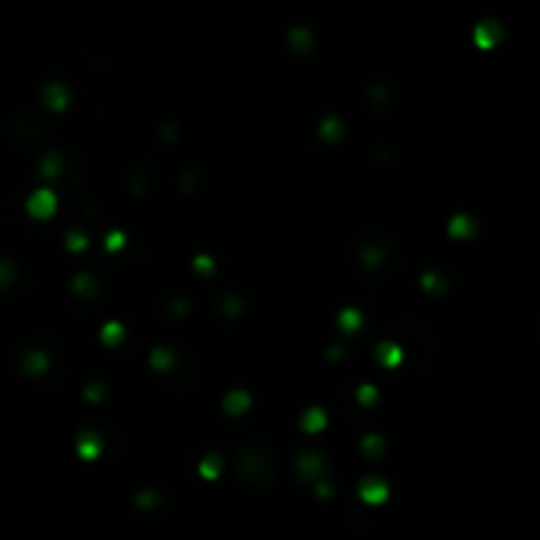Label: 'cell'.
I'll use <instances>...</instances> for the list:
<instances>
[{"mask_svg":"<svg viewBox=\"0 0 540 540\" xmlns=\"http://www.w3.org/2000/svg\"><path fill=\"white\" fill-rule=\"evenodd\" d=\"M343 356H346V350L340 348V346H332V348L327 350V359L335 361V364H337V361H343Z\"/></svg>","mask_w":540,"mask_h":540,"instance_id":"e575fe53","label":"cell"},{"mask_svg":"<svg viewBox=\"0 0 540 540\" xmlns=\"http://www.w3.org/2000/svg\"><path fill=\"white\" fill-rule=\"evenodd\" d=\"M192 266H195V272L198 275H203V277H211L214 275V259L208 256V253H201V256H195V261H192Z\"/></svg>","mask_w":540,"mask_h":540,"instance_id":"83f0119b","label":"cell"},{"mask_svg":"<svg viewBox=\"0 0 540 540\" xmlns=\"http://www.w3.org/2000/svg\"><path fill=\"white\" fill-rule=\"evenodd\" d=\"M216 306H219V311L224 314L227 319H238V316L242 314V309H245L242 298H240V295H235V293H227V295H222Z\"/></svg>","mask_w":540,"mask_h":540,"instance_id":"4fadbf2b","label":"cell"},{"mask_svg":"<svg viewBox=\"0 0 540 540\" xmlns=\"http://www.w3.org/2000/svg\"><path fill=\"white\" fill-rule=\"evenodd\" d=\"M374 356H377V361H380L383 367H387V369H393V367H398V364L403 361V353H401V348H398L393 340H383V343L374 348Z\"/></svg>","mask_w":540,"mask_h":540,"instance_id":"9c48e42d","label":"cell"},{"mask_svg":"<svg viewBox=\"0 0 540 540\" xmlns=\"http://www.w3.org/2000/svg\"><path fill=\"white\" fill-rule=\"evenodd\" d=\"M198 169H185L182 171V177H180V187L185 192H192V190H198Z\"/></svg>","mask_w":540,"mask_h":540,"instance_id":"f546056e","label":"cell"},{"mask_svg":"<svg viewBox=\"0 0 540 540\" xmlns=\"http://www.w3.org/2000/svg\"><path fill=\"white\" fill-rule=\"evenodd\" d=\"M77 454L84 458V461H90V458H95L100 454V435L98 432H79V438H77Z\"/></svg>","mask_w":540,"mask_h":540,"instance_id":"30bf717a","label":"cell"},{"mask_svg":"<svg viewBox=\"0 0 540 540\" xmlns=\"http://www.w3.org/2000/svg\"><path fill=\"white\" fill-rule=\"evenodd\" d=\"M187 314H190V306H187V300L185 298L169 300V316H171V319H185Z\"/></svg>","mask_w":540,"mask_h":540,"instance_id":"f1b7e54d","label":"cell"},{"mask_svg":"<svg viewBox=\"0 0 540 540\" xmlns=\"http://www.w3.org/2000/svg\"><path fill=\"white\" fill-rule=\"evenodd\" d=\"M177 134H180V124H164L161 130H158V137L164 140V143H174L177 140Z\"/></svg>","mask_w":540,"mask_h":540,"instance_id":"d6a6232c","label":"cell"},{"mask_svg":"<svg viewBox=\"0 0 540 540\" xmlns=\"http://www.w3.org/2000/svg\"><path fill=\"white\" fill-rule=\"evenodd\" d=\"M387 493H390V488H387L383 480H377V477H367V480L359 485V495L372 506L383 504L385 498H387Z\"/></svg>","mask_w":540,"mask_h":540,"instance_id":"8992f818","label":"cell"},{"mask_svg":"<svg viewBox=\"0 0 540 540\" xmlns=\"http://www.w3.org/2000/svg\"><path fill=\"white\" fill-rule=\"evenodd\" d=\"M48 369V356L43 350H29L24 353V359H19V372L24 377H40Z\"/></svg>","mask_w":540,"mask_h":540,"instance_id":"52a82bcc","label":"cell"},{"mask_svg":"<svg viewBox=\"0 0 540 540\" xmlns=\"http://www.w3.org/2000/svg\"><path fill=\"white\" fill-rule=\"evenodd\" d=\"M100 340L106 343V346H119L121 340H124V327L119 322H108L103 330H100Z\"/></svg>","mask_w":540,"mask_h":540,"instance_id":"d4e9b609","label":"cell"},{"mask_svg":"<svg viewBox=\"0 0 540 540\" xmlns=\"http://www.w3.org/2000/svg\"><path fill=\"white\" fill-rule=\"evenodd\" d=\"M56 208H59V198L48 187H40V190H35L26 198V214L32 216V219H40V222L50 219V216L56 214Z\"/></svg>","mask_w":540,"mask_h":540,"instance_id":"7a4b0ae2","label":"cell"},{"mask_svg":"<svg viewBox=\"0 0 540 540\" xmlns=\"http://www.w3.org/2000/svg\"><path fill=\"white\" fill-rule=\"evenodd\" d=\"M61 169H63V158L53 151V153L43 156V161H40V177H48V180H53V177H59L61 174Z\"/></svg>","mask_w":540,"mask_h":540,"instance_id":"d6986e66","label":"cell"},{"mask_svg":"<svg viewBox=\"0 0 540 540\" xmlns=\"http://www.w3.org/2000/svg\"><path fill=\"white\" fill-rule=\"evenodd\" d=\"M222 469H224V461H222V456H216V454H211V456H206L201 461V475H203L206 480H216L222 475Z\"/></svg>","mask_w":540,"mask_h":540,"instance_id":"603a6c76","label":"cell"},{"mask_svg":"<svg viewBox=\"0 0 540 540\" xmlns=\"http://www.w3.org/2000/svg\"><path fill=\"white\" fill-rule=\"evenodd\" d=\"M324 424H327V414H324L322 408H309V411L300 417V427L306 432H319V430H324Z\"/></svg>","mask_w":540,"mask_h":540,"instance_id":"e0dca14e","label":"cell"},{"mask_svg":"<svg viewBox=\"0 0 540 540\" xmlns=\"http://www.w3.org/2000/svg\"><path fill=\"white\" fill-rule=\"evenodd\" d=\"M13 282H16V264L11 259H0V293L13 288Z\"/></svg>","mask_w":540,"mask_h":540,"instance_id":"cb8c5ba5","label":"cell"},{"mask_svg":"<svg viewBox=\"0 0 540 540\" xmlns=\"http://www.w3.org/2000/svg\"><path fill=\"white\" fill-rule=\"evenodd\" d=\"M288 40H290V45L298 50V53H309L311 45H314V35L306 29V26H293Z\"/></svg>","mask_w":540,"mask_h":540,"instance_id":"5bb4252c","label":"cell"},{"mask_svg":"<svg viewBox=\"0 0 540 540\" xmlns=\"http://www.w3.org/2000/svg\"><path fill=\"white\" fill-rule=\"evenodd\" d=\"M316 495H319V498L332 495V485H330V482H319V485H316Z\"/></svg>","mask_w":540,"mask_h":540,"instance_id":"d590c367","label":"cell"},{"mask_svg":"<svg viewBox=\"0 0 540 540\" xmlns=\"http://www.w3.org/2000/svg\"><path fill=\"white\" fill-rule=\"evenodd\" d=\"M66 248H69L72 253L87 251V238H84V232H77V229L66 232Z\"/></svg>","mask_w":540,"mask_h":540,"instance_id":"4316f807","label":"cell"},{"mask_svg":"<svg viewBox=\"0 0 540 540\" xmlns=\"http://www.w3.org/2000/svg\"><path fill=\"white\" fill-rule=\"evenodd\" d=\"M72 293L82 300H93L98 295V279L90 272H82L72 279Z\"/></svg>","mask_w":540,"mask_h":540,"instance_id":"ba28073f","label":"cell"},{"mask_svg":"<svg viewBox=\"0 0 540 540\" xmlns=\"http://www.w3.org/2000/svg\"><path fill=\"white\" fill-rule=\"evenodd\" d=\"M361 322H364V316H361L356 309H343L340 316H337V327H340L343 332H348V335H353V332L359 330Z\"/></svg>","mask_w":540,"mask_h":540,"instance_id":"ac0fdd59","label":"cell"},{"mask_svg":"<svg viewBox=\"0 0 540 540\" xmlns=\"http://www.w3.org/2000/svg\"><path fill=\"white\" fill-rule=\"evenodd\" d=\"M385 261V248L383 245H377V242H372V245H364L361 248V264L367 266V269H380Z\"/></svg>","mask_w":540,"mask_h":540,"instance_id":"9a60e30c","label":"cell"},{"mask_svg":"<svg viewBox=\"0 0 540 540\" xmlns=\"http://www.w3.org/2000/svg\"><path fill=\"white\" fill-rule=\"evenodd\" d=\"M295 469H298V475L303 477V480H316L324 469H327V461H324L322 454H316V451H306V454H300L298 456Z\"/></svg>","mask_w":540,"mask_h":540,"instance_id":"3957f363","label":"cell"},{"mask_svg":"<svg viewBox=\"0 0 540 540\" xmlns=\"http://www.w3.org/2000/svg\"><path fill=\"white\" fill-rule=\"evenodd\" d=\"M151 367L156 369V372H167L174 367V350L171 348H153L151 353Z\"/></svg>","mask_w":540,"mask_h":540,"instance_id":"ffe728a7","label":"cell"},{"mask_svg":"<svg viewBox=\"0 0 540 540\" xmlns=\"http://www.w3.org/2000/svg\"><path fill=\"white\" fill-rule=\"evenodd\" d=\"M124 245V232H108V238H106V251L108 253H116Z\"/></svg>","mask_w":540,"mask_h":540,"instance_id":"836d02e7","label":"cell"},{"mask_svg":"<svg viewBox=\"0 0 540 540\" xmlns=\"http://www.w3.org/2000/svg\"><path fill=\"white\" fill-rule=\"evenodd\" d=\"M319 134H322L327 143H340V140H343V134H346V127H343V121H340V119L330 116V119L322 121Z\"/></svg>","mask_w":540,"mask_h":540,"instance_id":"2e32d148","label":"cell"},{"mask_svg":"<svg viewBox=\"0 0 540 540\" xmlns=\"http://www.w3.org/2000/svg\"><path fill=\"white\" fill-rule=\"evenodd\" d=\"M422 288L427 290L430 295H443L448 285H445V279L440 275H435V272H424L422 275Z\"/></svg>","mask_w":540,"mask_h":540,"instance_id":"44dd1931","label":"cell"},{"mask_svg":"<svg viewBox=\"0 0 540 540\" xmlns=\"http://www.w3.org/2000/svg\"><path fill=\"white\" fill-rule=\"evenodd\" d=\"M134 504L140 506V509H156L158 493L156 491H140L137 493V498H134Z\"/></svg>","mask_w":540,"mask_h":540,"instance_id":"4dcf8cb0","label":"cell"},{"mask_svg":"<svg viewBox=\"0 0 540 540\" xmlns=\"http://www.w3.org/2000/svg\"><path fill=\"white\" fill-rule=\"evenodd\" d=\"M356 398H359V403H364V406H374L377 403V387L374 385H361Z\"/></svg>","mask_w":540,"mask_h":540,"instance_id":"1f68e13d","label":"cell"},{"mask_svg":"<svg viewBox=\"0 0 540 540\" xmlns=\"http://www.w3.org/2000/svg\"><path fill=\"white\" fill-rule=\"evenodd\" d=\"M224 411H227L229 417H240V414H245L248 411V406H251V393H245V390H232V393H227L224 396Z\"/></svg>","mask_w":540,"mask_h":540,"instance_id":"8fae6325","label":"cell"},{"mask_svg":"<svg viewBox=\"0 0 540 540\" xmlns=\"http://www.w3.org/2000/svg\"><path fill=\"white\" fill-rule=\"evenodd\" d=\"M106 398V385L100 383V380H93V383L84 387V401H90V403H100Z\"/></svg>","mask_w":540,"mask_h":540,"instance_id":"484cf974","label":"cell"},{"mask_svg":"<svg viewBox=\"0 0 540 540\" xmlns=\"http://www.w3.org/2000/svg\"><path fill=\"white\" fill-rule=\"evenodd\" d=\"M40 98H43V106H48L50 111H63V108L69 106V100H72L66 84H61V82H48L43 87Z\"/></svg>","mask_w":540,"mask_h":540,"instance_id":"277c9868","label":"cell"},{"mask_svg":"<svg viewBox=\"0 0 540 540\" xmlns=\"http://www.w3.org/2000/svg\"><path fill=\"white\" fill-rule=\"evenodd\" d=\"M361 448H364V454L369 458H380L385 451H387V443H385L380 435H367L364 443H361Z\"/></svg>","mask_w":540,"mask_h":540,"instance_id":"7402d4cb","label":"cell"},{"mask_svg":"<svg viewBox=\"0 0 540 540\" xmlns=\"http://www.w3.org/2000/svg\"><path fill=\"white\" fill-rule=\"evenodd\" d=\"M501 40H504V29H501L498 22H482V24H477V29H475V43H477V48H482V50L498 45Z\"/></svg>","mask_w":540,"mask_h":540,"instance_id":"5b68a950","label":"cell"},{"mask_svg":"<svg viewBox=\"0 0 540 540\" xmlns=\"http://www.w3.org/2000/svg\"><path fill=\"white\" fill-rule=\"evenodd\" d=\"M475 232H477V224L467 214H458L448 222V235L451 238H472Z\"/></svg>","mask_w":540,"mask_h":540,"instance_id":"7c38bea8","label":"cell"},{"mask_svg":"<svg viewBox=\"0 0 540 540\" xmlns=\"http://www.w3.org/2000/svg\"><path fill=\"white\" fill-rule=\"evenodd\" d=\"M240 475L242 480L253 482V485H269L272 482V472H269V461L259 448H248L240 456Z\"/></svg>","mask_w":540,"mask_h":540,"instance_id":"6da1fadb","label":"cell"}]
</instances>
